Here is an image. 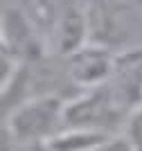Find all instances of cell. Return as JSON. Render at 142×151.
I'll use <instances>...</instances> for the list:
<instances>
[{
    "mask_svg": "<svg viewBox=\"0 0 142 151\" xmlns=\"http://www.w3.org/2000/svg\"><path fill=\"white\" fill-rule=\"evenodd\" d=\"M88 43L99 45L115 57L142 50V2L102 0L86 2Z\"/></svg>",
    "mask_w": 142,
    "mask_h": 151,
    "instance_id": "obj_1",
    "label": "cell"
},
{
    "mask_svg": "<svg viewBox=\"0 0 142 151\" xmlns=\"http://www.w3.org/2000/svg\"><path fill=\"white\" fill-rule=\"evenodd\" d=\"M50 57L66 59L88 43L86 2H27Z\"/></svg>",
    "mask_w": 142,
    "mask_h": 151,
    "instance_id": "obj_2",
    "label": "cell"
},
{
    "mask_svg": "<svg viewBox=\"0 0 142 151\" xmlns=\"http://www.w3.org/2000/svg\"><path fill=\"white\" fill-rule=\"evenodd\" d=\"M66 101L59 97H32L14 104L7 113V131L14 151L45 147L59 131H63Z\"/></svg>",
    "mask_w": 142,
    "mask_h": 151,
    "instance_id": "obj_3",
    "label": "cell"
},
{
    "mask_svg": "<svg viewBox=\"0 0 142 151\" xmlns=\"http://www.w3.org/2000/svg\"><path fill=\"white\" fill-rule=\"evenodd\" d=\"M129 115L122 111L111 90L104 86L77 93L72 99L66 101L63 108V122L70 129H86V131L104 133H122Z\"/></svg>",
    "mask_w": 142,
    "mask_h": 151,
    "instance_id": "obj_4",
    "label": "cell"
},
{
    "mask_svg": "<svg viewBox=\"0 0 142 151\" xmlns=\"http://www.w3.org/2000/svg\"><path fill=\"white\" fill-rule=\"evenodd\" d=\"M0 47L18 65L48 57L45 41L27 9V2L0 5Z\"/></svg>",
    "mask_w": 142,
    "mask_h": 151,
    "instance_id": "obj_5",
    "label": "cell"
},
{
    "mask_svg": "<svg viewBox=\"0 0 142 151\" xmlns=\"http://www.w3.org/2000/svg\"><path fill=\"white\" fill-rule=\"evenodd\" d=\"M115 61L117 57L111 54L108 50L86 43L84 47L63 59V68H66V75L72 88L77 93H84V90L104 86L115 70Z\"/></svg>",
    "mask_w": 142,
    "mask_h": 151,
    "instance_id": "obj_6",
    "label": "cell"
},
{
    "mask_svg": "<svg viewBox=\"0 0 142 151\" xmlns=\"http://www.w3.org/2000/svg\"><path fill=\"white\" fill-rule=\"evenodd\" d=\"M104 138H106L104 133L63 126V131H59L45 147L50 151H90L99 140H104Z\"/></svg>",
    "mask_w": 142,
    "mask_h": 151,
    "instance_id": "obj_7",
    "label": "cell"
},
{
    "mask_svg": "<svg viewBox=\"0 0 142 151\" xmlns=\"http://www.w3.org/2000/svg\"><path fill=\"white\" fill-rule=\"evenodd\" d=\"M16 72H18V63L0 47V99L7 97L14 79H16Z\"/></svg>",
    "mask_w": 142,
    "mask_h": 151,
    "instance_id": "obj_8",
    "label": "cell"
},
{
    "mask_svg": "<svg viewBox=\"0 0 142 151\" xmlns=\"http://www.w3.org/2000/svg\"><path fill=\"white\" fill-rule=\"evenodd\" d=\"M122 135L131 142V147L136 151H142V106L131 113V117L122 129Z\"/></svg>",
    "mask_w": 142,
    "mask_h": 151,
    "instance_id": "obj_9",
    "label": "cell"
},
{
    "mask_svg": "<svg viewBox=\"0 0 142 151\" xmlns=\"http://www.w3.org/2000/svg\"><path fill=\"white\" fill-rule=\"evenodd\" d=\"M90 151H136V149L131 147V142L122 133H113V135H106L104 140H99Z\"/></svg>",
    "mask_w": 142,
    "mask_h": 151,
    "instance_id": "obj_10",
    "label": "cell"
},
{
    "mask_svg": "<svg viewBox=\"0 0 142 151\" xmlns=\"http://www.w3.org/2000/svg\"><path fill=\"white\" fill-rule=\"evenodd\" d=\"M25 151H50L48 147H34V149H25Z\"/></svg>",
    "mask_w": 142,
    "mask_h": 151,
    "instance_id": "obj_11",
    "label": "cell"
}]
</instances>
